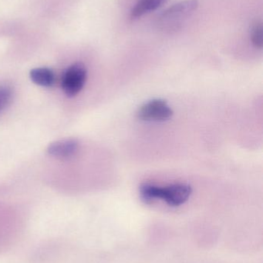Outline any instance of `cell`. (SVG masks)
Segmentation results:
<instances>
[{"label":"cell","instance_id":"cell-1","mask_svg":"<svg viewBox=\"0 0 263 263\" xmlns=\"http://www.w3.org/2000/svg\"><path fill=\"white\" fill-rule=\"evenodd\" d=\"M140 195L145 202L162 199L171 206H179L186 202L191 196L192 190L186 184H172L161 187L151 184H144L140 187Z\"/></svg>","mask_w":263,"mask_h":263},{"label":"cell","instance_id":"cell-2","mask_svg":"<svg viewBox=\"0 0 263 263\" xmlns=\"http://www.w3.org/2000/svg\"><path fill=\"white\" fill-rule=\"evenodd\" d=\"M87 71L84 65L76 63L71 65L63 72L62 89L67 97H73L79 93L86 83Z\"/></svg>","mask_w":263,"mask_h":263},{"label":"cell","instance_id":"cell-3","mask_svg":"<svg viewBox=\"0 0 263 263\" xmlns=\"http://www.w3.org/2000/svg\"><path fill=\"white\" fill-rule=\"evenodd\" d=\"M137 116L143 121L164 122L172 117L173 110L165 100H153L141 106Z\"/></svg>","mask_w":263,"mask_h":263},{"label":"cell","instance_id":"cell-4","mask_svg":"<svg viewBox=\"0 0 263 263\" xmlns=\"http://www.w3.org/2000/svg\"><path fill=\"white\" fill-rule=\"evenodd\" d=\"M198 6H199L198 0H182L165 9L161 14L160 20L162 22L176 23L192 13L197 9Z\"/></svg>","mask_w":263,"mask_h":263},{"label":"cell","instance_id":"cell-5","mask_svg":"<svg viewBox=\"0 0 263 263\" xmlns=\"http://www.w3.org/2000/svg\"><path fill=\"white\" fill-rule=\"evenodd\" d=\"M79 148V142L75 139H64L51 142L48 145V154L57 159H69L76 154Z\"/></svg>","mask_w":263,"mask_h":263},{"label":"cell","instance_id":"cell-6","mask_svg":"<svg viewBox=\"0 0 263 263\" xmlns=\"http://www.w3.org/2000/svg\"><path fill=\"white\" fill-rule=\"evenodd\" d=\"M168 0H137L131 12V18H138L153 12L165 4Z\"/></svg>","mask_w":263,"mask_h":263},{"label":"cell","instance_id":"cell-7","mask_svg":"<svg viewBox=\"0 0 263 263\" xmlns=\"http://www.w3.org/2000/svg\"><path fill=\"white\" fill-rule=\"evenodd\" d=\"M29 77L35 84L43 87H50L55 82L54 72L49 68L40 67L32 69L29 72Z\"/></svg>","mask_w":263,"mask_h":263},{"label":"cell","instance_id":"cell-8","mask_svg":"<svg viewBox=\"0 0 263 263\" xmlns=\"http://www.w3.org/2000/svg\"><path fill=\"white\" fill-rule=\"evenodd\" d=\"M262 24L260 22L255 23L251 29V41L257 49H262L263 46Z\"/></svg>","mask_w":263,"mask_h":263},{"label":"cell","instance_id":"cell-9","mask_svg":"<svg viewBox=\"0 0 263 263\" xmlns=\"http://www.w3.org/2000/svg\"><path fill=\"white\" fill-rule=\"evenodd\" d=\"M12 97V91L8 86H0V112L3 111L9 103Z\"/></svg>","mask_w":263,"mask_h":263}]
</instances>
